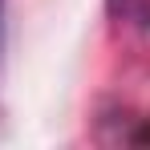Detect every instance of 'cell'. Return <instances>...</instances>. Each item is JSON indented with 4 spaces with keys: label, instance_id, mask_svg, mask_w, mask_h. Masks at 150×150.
<instances>
[]
</instances>
